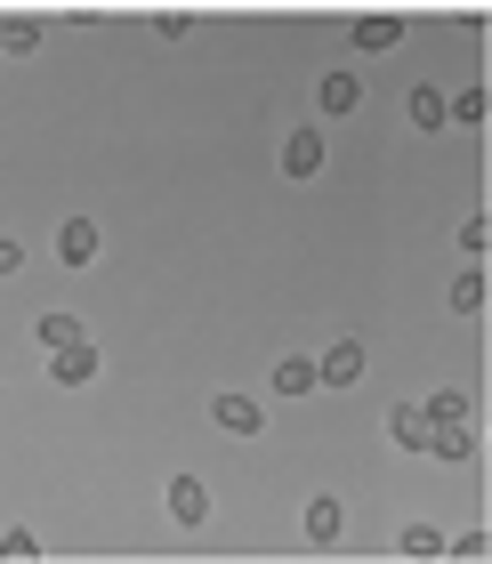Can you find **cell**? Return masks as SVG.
Wrapping results in <instances>:
<instances>
[{
    "instance_id": "obj_1",
    "label": "cell",
    "mask_w": 492,
    "mask_h": 564,
    "mask_svg": "<svg viewBox=\"0 0 492 564\" xmlns=\"http://www.w3.org/2000/svg\"><path fill=\"white\" fill-rule=\"evenodd\" d=\"M315 379H323V388H355V379H364V347H355V339H340V347H323V364H315Z\"/></svg>"
},
{
    "instance_id": "obj_2",
    "label": "cell",
    "mask_w": 492,
    "mask_h": 564,
    "mask_svg": "<svg viewBox=\"0 0 492 564\" xmlns=\"http://www.w3.org/2000/svg\"><path fill=\"white\" fill-rule=\"evenodd\" d=\"M170 517H178V524H211V484H202V476H178V484H170Z\"/></svg>"
},
{
    "instance_id": "obj_3",
    "label": "cell",
    "mask_w": 492,
    "mask_h": 564,
    "mask_svg": "<svg viewBox=\"0 0 492 564\" xmlns=\"http://www.w3.org/2000/svg\"><path fill=\"white\" fill-rule=\"evenodd\" d=\"M49 379H57V388H89V379H97V355H89V339L49 355Z\"/></svg>"
},
{
    "instance_id": "obj_4",
    "label": "cell",
    "mask_w": 492,
    "mask_h": 564,
    "mask_svg": "<svg viewBox=\"0 0 492 564\" xmlns=\"http://www.w3.org/2000/svg\"><path fill=\"white\" fill-rule=\"evenodd\" d=\"M282 170H291V177H315V170H323V130H291V138H282Z\"/></svg>"
},
{
    "instance_id": "obj_5",
    "label": "cell",
    "mask_w": 492,
    "mask_h": 564,
    "mask_svg": "<svg viewBox=\"0 0 492 564\" xmlns=\"http://www.w3.org/2000/svg\"><path fill=\"white\" fill-rule=\"evenodd\" d=\"M211 420H218L226 435H258V427H267V412H258L250 395H218V403H211Z\"/></svg>"
},
{
    "instance_id": "obj_6",
    "label": "cell",
    "mask_w": 492,
    "mask_h": 564,
    "mask_svg": "<svg viewBox=\"0 0 492 564\" xmlns=\"http://www.w3.org/2000/svg\"><path fill=\"white\" fill-rule=\"evenodd\" d=\"M57 259H65V267H89V259H97V226H89V218H65V226H57Z\"/></svg>"
},
{
    "instance_id": "obj_7",
    "label": "cell",
    "mask_w": 492,
    "mask_h": 564,
    "mask_svg": "<svg viewBox=\"0 0 492 564\" xmlns=\"http://www.w3.org/2000/svg\"><path fill=\"white\" fill-rule=\"evenodd\" d=\"M340 524H347V508L331 500V492H323V500H307V541H315V549L340 541Z\"/></svg>"
},
{
    "instance_id": "obj_8",
    "label": "cell",
    "mask_w": 492,
    "mask_h": 564,
    "mask_svg": "<svg viewBox=\"0 0 492 564\" xmlns=\"http://www.w3.org/2000/svg\"><path fill=\"white\" fill-rule=\"evenodd\" d=\"M428 452H436V459H469V452H477L469 420H436V427H428Z\"/></svg>"
},
{
    "instance_id": "obj_9",
    "label": "cell",
    "mask_w": 492,
    "mask_h": 564,
    "mask_svg": "<svg viewBox=\"0 0 492 564\" xmlns=\"http://www.w3.org/2000/svg\"><path fill=\"white\" fill-rule=\"evenodd\" d=\"M323 113H355V106H364V82H355V73H323Z\"/></svg>"
},
{
    "instance_id": "obj_10",
    "label": "cell",
    "mask_w": 492,
    "mask_h": 564,
    "mask_svg": "<svg viewBox=\"0 0 492 564\" xmlns=\"http://www.w3.org/2000/svg\"><path fill=\"white\" fill-rule=\"evenodd\" d=\"M387 435H396L404 452H428V420H420V403H396V412H387Z\"/></svg>"
},
{
    "instance_id": "obj_11",
    "label": "cell",
    "mask_w": 492,
    "mask_h": 564,
    "mask_svg": "<svg viewBox=\"0 0 492 564\" xmlns=\"http://www.w3.org/2000/svg\"><path fill=\"white\" fill-rule=\"evenodd\" d=\"M275 395H315V364H307V355L275 364Z\"/></svg>"
},
{
    "instance_id": "obj_12",
    "label": "cell",
    "mask_w": 492,
    "mask_h": 564,
    "mask_svg": "<svg viewBox=\"0 0 492 564\" xmlns=\"http://www.w3.org/2000/svg\"><path fill=\"white\" fill-rule=\"evenodd\" d=\"M0 48H9V57H33V48H41V24H33V17H9V24H0Z\"/></svg>"
},
{
    "instance_id": "obj_13",
    "label": "cell",
    "mask_w": 492,
    "mask_h": 564,
    "mask_svg": "<svg viewBox=\"0 0 492 564\" xmlns=\"http://www.w3.org/2000/svg\"><path fill=\"white\" fill-rule=\"evenodd\" d=\"M411 121H420V130H445V121H452L445 89H411Z\"/></svg>"
},
{
    "instance_id": "obj_14",
    "label": "cell",
    "mask_w": 492,
    "mask_h": 564,
    "mask_svg": "<svg viewBox=\"0 0 492 564\" xmlns=\"http://www.w3.org/2000/svg\"><path fill=\"white\" fill-rule=\"evenodd\" d=\"M396 41H404L396 17H364V24H355V48H396Z\"/></svg>"
},
{
    "instance_id": "obj_15",
    "label": "cell",
    "mask_w": 492,
    "mask_h": 564,
    "mask_svg": "<svg viewBox=\"0 0 492 564\" xmlns=\"http://www.w3.org/2000/svg\"><path fill=\"white\" fill-rule=\"evenodd\" d=\"M41 347L57 355V347H82V323L73 315H41Z\"/></svg>"
},
{
    "instance_id": "obj_16",
    "label": "cell",
    "mask_w": 492,
    "mask_h": 564,
    "mask_svg": "<svg viewBox=\"0 0 492 564\" xmlns=\"http://www.w3.org/2000/svg\"><path fill=\"white\" fill-rule=\"evenodd\" d=\"M420 420H428V427H436V420H469V395H460V388L428 395V403H420Z\"/></svg>"
},
{
    "instance_id": "obj_17",
    "label": "cell",
    "mask_w": 492,
    "mask_h": 564,
    "mask_svg": "<svg viewBox=\"0 0 492 564\" xmlns=\"http://www.w3.org/2000/svg\"><path fill=\"white\" fill-rule=\"evenodd\" d=\"M477 306H484V274L469 267V274L452 282V315H477Z\"/></svg>"
},
{
    "instance_id": "obj_18",
    "label": "cell",
    "mask_w": 492,
    "mask_h": 564,
    "mask_svg": "<svg viewBox=\"0 0 492 564\" xmlns=\"http://www.w3.org/2000/svg\"><path fill=\"white\" fill-rule=\"evenodd\" d=\"M404 556H445V532L436 524H404Z\"/></svg>"
},
{
    "instance_id": "obj_19",
    "label": "cell",
    "mask_w": 492,
    "mask_h": 564,
    "mask_svg": "<svg viewBox=\"0 0 492 564\" xmlns=\"http://www.w3.org/2000/svg\"><path fill=\"white\" fill-rule=\"evenodd\" d=\"M445 106H452V121H484V113H492L484 89H460V97H445Z\"/></svg>"
},
{
    "instance_id": "obj_20",
    "label": "cell",
    "mask_w": 492,
    "mask_h": 564,
    "mask_svg": "<svg viewBox=\"0 0 492 564\" xmlns=\"http://www.w3.org/2000/svg\"><path fill=\"white\" fill-rule=\"evenodd\" d=\"M0 556H17V564H24V556H41V541H33V532L17 524V532H0Z\"/></svg>"
},
{
    "instance_id": "obj_21",
    "label": "cell",
    "mask_w": 492,
    "mask_h": 564,
    "mask_svg": "<svg viewBox=\"0 0 492 564\" xmlns=\"http://www.w3.org/2000/svg\"><path fill=\"white\" fill-rule=\"evenodd\" d=\"M24 267V242H9V235H0V274H17Z\"/></svg>"
}]
</instances>
